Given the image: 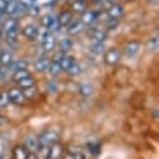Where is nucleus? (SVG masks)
<instances>
[{"instance_id": "nucleus-1", "label": "nucleus", "mask_w": 159, "mask_h": 159, "mask_svg": "<svg viewBox=\"0 0 159 159\" xmlns=\"http://www.w3.org/2000/svg\"><path fill=\"white\" fill-rule=\"evenodd\" d=\"M59 142V133L54 129H47L38 137L39 149H48Z\"/></svg>"}, {"instance_id": "nucleus-2", "label": "nucleus", "mask_w": 159, "mask_h": 159, "mask_svg": "<svg viewBox=\"0 0 159 159\" xmlns=\"http://www.w3.org/2000/svg\"><path fill=\"white\" fill-rule=\"evenodd\" d=\"M123 53L120 52V49L118 48H110L107 52H104V63L109 66L118 64L119 61L122 60Z\"/></svg>"}, {"instance_id": "nucleus-3", "label": "nucleus", "mask_w": 159, "mask_h": 159, "mask_svg": "<svg viewBox=\"0 0 159 159\" xmlns=\"http://www.w3.org/2000/svg\"><path fill=\"white\" fill-rule=\"evenodd\" d=\"M87 35L89 39H92L93 42H97V43H104L108 39V31L105 29L94 28V26L87 29Z\"/></svg>"}, {"instance_id": "nucleus-4", "label": "nucleus", "mask_w": 159, "mask_h": 159, "mask_svg": "<svg viewBox=\"0 0 159 159\" xmlns=\"http://www.w3.org/2000/svg\"><path fill=\"white\" fill-rule=\"evenodd\" d=\"M7 94H8L9 102L13 103V104H15V105H23L25 103V100H26L25 97H24V94H23V90L20 88H18V87L10 88L7 92Z\"/></svg>"}, {"instance_id": "nucleus-5", "label": "nucleus", "mask_w": 159, "mask_h": 159, "mask_svg": "<svg viewBox=\"0 0 159 159\" xmlns=\"http://www.w3.org/2000/svg\"><path fill=\"white\" fill-rule=\"evenodd\" d=\"M124 14V7L119 3H113L108 9H107V15L108 19L113 20H119Z\"/></svg>"}, {"instance_id": "nucleus-6", "label": "nucleus", "mask_w": 159, "mask_h": 159, "mask_svg": "<svg viewBox=\"0 0 159 159\" xmlns=\"http://www.w3.org/2000/svg\"><path fill=\"white\" fill-rule=\"evenodd\" d=\"M99 19V11L97 10H87L82 14L80 21L84 24V26H93V24Z\"/></svg>"}, {"instance_id": "nucleus-7", "label": "nucleus", "mask_w": 159, "mask_h": 159, "mask_svg": "<svg viewBox=\"0 0 159 159\" xmlns=\"http://www.w3.org/2000/svg\"><path fill=\"white\" fill-rule=\"evenodd\" d=\"M42 47H43V50L47 52V53H50V52H54L57 45H58V40H57V38L54 34L49 33L45 38H44V40L40 43Z\"/></svg>"}, {"instance_id": "nucleus-8", "label": "nucleus", "mask_w": 159, "mask_h": 159, "mask_svg": "<svg viewBox=\"0 0 159 159\" xmlns=\"http://www.w3.org/2000/svg\"><path fill=\"white\" fill-rule=\"evenodd\" d=\"M38 26L35 24H28L21 29V34L29 42H34L36 40V35H38Z\"/></svg>"}, {"instance_id": "nucleus-9", "label": "nucleus", "mask_w": 159, "mask_h": 159, "mask_svg": "<svg viewBox=\"0 0 159 159\" xmlns=\"http://www.w3.org/2000/svg\"><path fill=\"white\" fill-rule=\"evenodd\" d=\"M85 30V26L84 24L80 21V19L79 20H73L68 26H66V33L69 36H74V35H78L80 34L82 31Z\"/></svg>"}, {"instance_id": "nucleus-10", "label": "nucleus", "mask_w": 159, "mask_h": 159, "mask_svg": "<svg viewBox=\"0 0 159 159\" xmlns=\"http://www.w3.org/2000/svg\"><path fill=\"white\" fill-rule=\"evenodd\" d=\"M73 20H74V14L70 10H63L57 18V23L59 24L60 28H66Z\"/></svg>"}, {"instance_id": "nucleus-11", "label": "nucleus", "mask_w": 159, "mask_h": 159, "mask_svg": "<svg viewBox=\"0 0 159 159\" xmlns=\"http://www.w3.org/2000/svg\"><path fill=\"white\" fill-rule=\"evenodd\" d=\"M50 58L48 57H40L38 58L34 63V70L38 71V73H45L48 71L49 69V65H50Z\"/></svg>"}, {"instance_id": "nucleus-12", "label": "nucleus", "mask_w": 159, "mask_h": 159, "mask_svg": "<svg viewBox=\"0 0 159 159\" xmlns=\"http://www.w3.org/2000/svg\"><path fill=\"white\" fill-rule=\"evenodd\" d=\"M61 154H63V145H60L59 143H55L54 145L48 148L45 159H60Z\"/></svg>"}, {"instance_id": "nucleus-13", "label": "nucleus", "mask_w": 159, "mask_h": 159, "mask_svg": "<svg viewBox=\"0 0 159 159\" xmlns=\"http://www.w3.org/2000/svg\"><path fill=\"white\" fill-rule=\"evenodd\" d=\"M87 10H88V3L85 2V0H74V2L71 3V5H70V11L73 14L76 13V14L82 15Z\"/></svg>"}, {"instance_id": "nucleus-14", "label": "nucleus", "mask_w": 159, "mask_h": 159, "mask_svg": "<svg viewBox=\"0 0 159 159\" xmlns=\"http://www.w3.org/2000/svg\"><path fill=\"white\" fill-rule=\"evenodd\" d=\"M139 49H140V43L138 40H129L124 47V53L127 57L132 58L139 52Z\"/></svg>"}, {"instance_id": "nucleus-15", "label": "nucleus", "mask_w": 159, "mask_h": 159, "mask_svg": "<svg viewBox=\"0 0 159 159\" xmlns=\"http://www.w3.org/2000/svg\"><path fill=\"white\" fill-rule=\"evenodd\" d=\"M25 148L29 150V152H31V153H34V152H36L38 149H39V143H38V137H35L34 134H29L26 138H25Z\"/></svg>"}, {"instance_id": "nucleus-16", "label": "nucleus", "mask_w": 159, "mask_h": 159, "mask_svg": "<svg viewBox=\"0 0 159 159\" xmlns=\"http://www.w3.org/2000/svg\"><path fill=\"white\" fill-rule=\"evenodd\" d=\"M29 153L30 152L25 148V145H15L13 149V159H26Z\"/></svg>"}, {"instance_id": "nucleus-17", "label": "nucleus", "mask_w": 159, "mask_h": 159, "mask_svg": "<svg viewBox=\"0 0 159 159\" xmlns=\"http://www.w3.org/2000/svg\"><path fill=\"white\" fill-rule=\"evenodd\" d=\"M13 60H14V57H13L11 52H9V50H2L0 52V65L2 66L9 68V65L13 63Z\"/></svg>"}, {"instance_id": "nucleus-18", "label": "nucleus", "mask_w": 159, "mask_h": 159, "mask_svg": "<svg viewBox=\"0 0 159 159\" xmlns=\"http://www.w3.org/2000/svg\"><path fill=\"white\" fill-rule=\"evenodd\" d=\"M18 13H19V3H18V0H11L10 3L7 4L4 14H7L9 18H14V15H16Z\"/></svg>"}, {"instance_id": "nucleus-19", "label": "nucleus", "mask_w": 159, "mask_h": 159, "mask_svg": "<svg viewBox=\"0 0 159 159\" xmlns=\"http://www.w3.org/2000/svg\"><path fill=\"white\" fill-rule=\"evenodd\" d=\"M29 66V61L25 60V59H16V60H13V63L9 65V69L13 70V71H18V70H24V69H28Z\"/></svg>"}, {"instance_id": "nucleus-20", "label": "nucleus", "mask_w": 159, "mask_h": 159, "mask_svg": "<svg viewBox=\"0 0 159 159\" xmlns=\"http://www.w3.org/2000/svg\"><path fill=\"white\" fill-rule=\"evenodd\" d=\"M73 44H74L73 43V39L70 36H65V38H63L58 43L57 47H59V50H61L63 53L66 54V52H69L73 48Z\"/></svg>"}, {"instance_id": "nucleus-21", "label": "nucleus", "mask_w": 159, "mask_h": 159, "mask_svg": "<svg viewBox=\"0 0 159 159\" xmlns=\"http://www.w3.org/2000/svg\"><path fill=\"white\" fill-rule=\"evenodd\" d=\"M75 61H76V60H75V58H74L73 55H68V54H65V55L63 57V59L59 61L60 68H61V71H66V70H68Z\"/></svg>"}, {"instance_id": "nucleus-22", "label": "nucleus", "mask_w": 159, "mask_h": 159, "mask_svg": "<svg viewBox=\"0 0 159 159\" xmlns=\"http://www.w3.org/2000/svg\"><path fill=\"white\" fill-rule=\"evenodd\" d=\"M36 85V79L33 76V75H29L26 78H24L23 80H20L18 83V88L20 89H25V88H30V87H34Z\"/></svg>"}, {"instance_id": "nucleus-23", "label": "nucleus", "mask_w": 159, "mask_h": 159, "mask_svg": "<svg viewBox=\"0 0 159 159\" xmlns=\"http://www.w3.org/2000/svg\"><path fill=\"white\" fill-rule=\"evenodd\" d=\"M18 33L19 30L18 29H13V30H9V31H5V40L9 45H13V44H16L18 43Z\"/></svg>"}, {"instance_id": "nucleus-24", "label": "nucleus", "mask_w": 159, "mask_h": 159, "mask_svg": "<svg viewBox=\"0 0 159 159\" xmlns=\"http://www.w3.org/2000/svg\"><path fill=\"white\" fill-rule=\"evenodd\" d=\"M13 29H19V21L15 19V18H9L4 21L3 24V30L4 33L5 31H9V30H13Z\"/></svg>"}, {"instance_id": "nucleus-25", "label": "nucleus", "mask_w": 159, "mask_h": 159, "mask_svg": "<svg viewBox=\"0 0 159 159\" xmlns=\"http://www.w3.org/2000/svg\"><path fill=\"white\" fill-rule=\"evenodd\" d=\"M29 75H31V73L28 70V69H24V70H18V71H14V74H13V82L14 83H19L20 80H23L24 78H26V76H29Z\"/></svg>"}, {"instance_id": "nucleus-26", "label": "nucleus", "mask_w": 159, "mask_h": 159, "mask_svg": "<svg viewBox=\"0 0 159 159\" xmlns=\"http://www.w3.org/2000/svg\"><path fill=\"white\" fill-rule=\"evenodd\" d=\"M48 73L50 74V76H52V78H55V76H58V75L61 73V68H60V64H59V63H57V61H50V65H49Z\"/></svg>"}, {"instance_id": "nucleus-27", "label": "nucleus", "mask_w": 159, "mask_h": 159, "mask_svg": "<svg viewBox=\"0 0 159 159\" xmlns=\"http://www.w3.org/2000/svg\"><path fill=\"white\" fill-rule=\"evenodd\" d=\"M21 90H23V94H24V97H25L26 100H31V99H34V98L36 97V94H38L36 85L30 87V88H25V89H21Z\"/></svg>"}, {"instance_id": "nucleus-28", "label": "nucleus", "mask_w": 159, "mask_h": 159, "mask_svg": "<svg viewBox=\"0 0 159 159\" xmlns=\"http://www.w3.org/2000/svg\"><path fill=\"white\" fill-rule=\"evenodd\" d=\"M80 71H82V66L79 65L76 61L65 71V73H68L70 76H75V75H78V74H80Z\"/></svg>"}, {"instance_id": "nucleus-29", "label": "nucleus", "mask_w": 159, "mask_h": 159, "mask_svg": "<svg viewBox=\"0 0 159 159\" xmlns=\"http://www.w3.org/2000/svg\"><path fill=\"white\" fill-rule=\"evenodd\" d=\"M90 52H93L94 54H103L104 53V45L103 43H97L94 42L92 45H90Z\"/></svg>"}, {"instance_id": "nucleus-30", "label": "nucleus", "mask_w": 159, "mask_h": 159, "mask_svg": "<svg viewBox=\"0 0 159 159\" xmlns=\"http://www.w3.org/2000/svg\"><path fill=\"white\" fill-rule=\"evenodd\" d=\"M147 48L150 52H155L158 49V38H149L147 42Z\"/></svg>"}, {"instance_id": "nucleus-31", "label": "nucleus", "mask_w": 159, "mask_h": 159, "mask_svg": "<svg viewBox=\"0 0 159 159\" xmlns=\"http://www.w3.org/2000/svg\"><path fill=\"white\" fill-rule=\"evenodd\" d=\"M79 89H80V90H79V92H80V94L84 95V97H89L92 94V92H93V88L89 84H82Z\"/></svg>"}, {"instance_id": "nucleus-32", "label": "nucleus", "mask_w": 159, "mask_h": 159, "mask_svg": "<svg viewBox=\"0 0 159 159\" xmlns=\"http://www.w3.org/2000/svg\"><path fill=\"white\" fill-rule=\"evenodd\" d=\"M9 98H8V94L7 92H3V93H0V108H7L9 105Z\"/></svg>"}, {"instance_id": "nucleus-33", "label": "nucleus", "mask_w": 159, "mask_h": 159, "mask_svg": "<svg viewBox=\"0 0 159 159\" xmlns=\"http://www.w3.org/2000/svg\"><path fill=\"white\" fill-rule=\"evenodd\" d=\"M26 13H28L29 15H31V16H38L39 14H40V8H39L36 4H34V5H31L30 8H28Z\"/></svg>"}, {"instance_id": "nucleus-34", "label": "nucleus", "mask_w": 159, "mask_h": 159, "mask_svg": "<svg viewBox=\"0 0 159 159\" xmlns=\"http://www.w3.org/2000/svg\"><path fill=\"white\" fill-rule=\"evenodd\" d=\"M64 55H65V53H63L61 50H59V49H58V50L53 54V58H52L50 60H52V61H57V63H59V61L63 59V57H64Z\"/></svg>"}, {"instance_id": "nucleus-35", "label": "nucleus", "mask_w": 159, "mask_h": 159, "mask_svg": "<svg viewBox=\"0 0 159 159\" xmlns=\"http://www.w3.org/2000/svg\"><path fill=\"white\" fill-rule=\"evenodd\" d=\"M89 152L93 155H98L100 153V145L99 144H89Z\"/></svg>"}, {"instance_id": "nucleus-36", "label": "nucleus", "mask_w": 159, "mask_h": 159, "mask_svg": "<svg viewBox=\"0 0 159 159\" xmlns=\"http://www.w3.org/2000/svg\"><path fill=\"white\" fill-rule=\"evenodd\" d=\"M35 2H36V0H18V3L19 4H21L24 8H30L31 5H34L35 4Z\"/></svg>"}, {"instance_id": "nucleus-37", "label": "nucleus", "mask_w": 159, "mask_h": 159, "mask_svg": "<svg viewBox=\"0 0 159 159\" xmlns=\"http://www.w3.org/2000/svg\"><path fill=\"white\" fill-rule=\"evenodd\" d=\"M116 25H118V20L108 19V21H107V31H108V30H113V29H115Z\"/></svg>"}, {"instance_id": "nucleus-38", "label": "nucleus", "mask_w": 159, "mask_h": 159, "mask_svg": "<svg viewBox=\"0 0 159 159\" xmlns=\"http://www.w3.org/2000/svg\"><path fill=\"white\" fill-rule=\"evenodd\" d=\"M7 4L8 3H5L4 0H0V14H4L5 8H7Z\"/></svg>"}, {"instance_id": "nucleus-39", "label": "nucleus", "mask_w": 159, "mask_h": 159, "mask_svg": "<svg viewBox=\"0 0 159 159\" xmlns=\"http://www.w3.org/2000/svg\"><path fill=\"white\" fill-rule=\"evenodd\" d=\"M73 157H74V159H85V155L83 153H80V152H79V153H74Z\"/></svg>"}, {"instance_id": "nucleus-40", "label": "nucleus", "mask_w": 159, "mask_h": 159, "mask_svg": "<svg viewBox=\"0 0 159 159\" xmlns=\"http://www.w3.org/2000/svg\"><path fill=\"white\" fill-rule=\"evenodd\" d=\"M158 113H159L158 109H154V110H153V116H154L155 120H158V119H159V114H158Z\"/></svg>"}, {"instance_id": "nucleus-41", "label": "nucleus", "mask_w": 159, "mask_h": 159, "mask_svg": "<svg viewBox=\"0 0 159 159\" xmlns=\"http://www.w3.org/2000/svg\"><path fill=\"white\" fill-rule=\"evenodd\" d=\"M26 159H39L34 153H29V155H28V158Z\"/></svg>"}, {"instance_id": "nucleus-42", "label": "nucleus", "mask_w": 159, "mask_h": 159, "mask_svg": "<svg viewBox=\"0 0 159 159\" xmlns=\"http://www.w3.org/2000/svg\"><path fill=\"white\" fill-rule=\"evenodd\" d=\"M63 159H74V157H73V154H71V153H69V154L64 155V157H63Z\"/></svg>"}, {"instance_id": "nucleus-43", "label": "nucleus", "mask_w": 159, "mask_h": 159, "mask_svg": "<svg viewBox=\"0 0 159 159\" xmlns=\"http://www.w3.org/2000/svg\"><path fill=\"white\" fill-rule=\"evenodd\" d=\"M4 124V118L2 116V115H0V127H2Z\"/></svg>"}, {"instance_id": "nucleus-44", "label": "nucleus", "mask_w": 159, "mask_h": 159, "mask_svg": "<svg viewBox=\"0 0 159 159\" xmlns=\"http://www.w3.org/2000/svg\"><path fill=\"white\" fill-rule=\"evenodd\" d=\"M92 2H93V3H97V4H99V3H103L104 0H92Z\"/></svg>"}, {"instance_id": "nucleus-45", "label": "nucleus", "mask_w": 159, "mask_h": 159, "mask_svg": "<svg viewBox=\"0 0 159 159\" xmlns=\"http://www.w3.org/2000/svg\"><path fill=\"white\" fill-rule=\"evenodd\" d=\"M2 70H3V66L0 65V75H2Z\"/></svg>"}, {"instance_id": "nucleus-46", "label": "nucleus", "mask_w": 159, "mask_h": 159, "mask_svg": "<svg viewBox=\"0 0 159 159\" xmlns=\"http://www.w3.org/2000/svg\"><path fill=\"white\" fill-rule=\"evenodd\" d=\"M128 2H135V0H128Z\"/></svg>"}, {"instance_id": "nucleus-47", "label": "nucleus", "mask_w": 159, "mask_h": 159, "mask_svg": "<svg viewBox=\"0 0 159 159\" xmlns=\"http://www.w3.org/2000/svg\"><path fill=\"white\" fill-rule=\"evenodd\" d=\"M0 24H2V20H0Z\"/></svg>"}, {"instance_id": "nucleus-48", "label": "nucleus", "mask_w": 159, "mask_h": 159, "mask_svg": "<svg viewBox=\"0 0 159 159\" xmlns=\"http://www.w3.org/2000/svg\"><path fill=\"white\" fill-rule=\"evenodd\" d=\"M85 2H88V0H85Z\"/></svg>"}]
</instances>
